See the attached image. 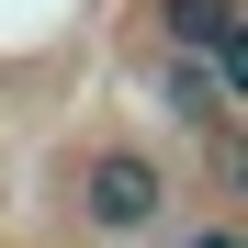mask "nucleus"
<instances>
[{
    "label": "nucleus",
    "mask_w": 248,
    "mask_h": 248,
    "mask_svg": "<svg viewBox=\"0 0 248 248\" xmlns=\"http://www.w3.org/2000/svg\"><path fill=\"white\" fill-rule=\"evenodd\" d=\"M158 91H170L181 124H226V102H237V91H226V68H215V57H192V46L158 57Z\"/></svg>",
    "instance_id": "3"
},
{
    "label": "nucleus",
    "mask_w": 248,
    "mask_h": 248,
    "mask_svg": "<svg viewBox=\"0 0 248 248\" xmlns=\"http://www.w3.org/2000/svg\"><path fill=\"white\" fill-rule=\"evenodd\" d=\"M147 12H158V34H170V46L215 57L226 91H248V12H237V0H147Z\"/></svg>",
    "instance_id": "2"
},
{
    "label": "nucleus",
    "mask_w": 248,
    "mask_h": 248,
    "mask_svg": "<svg viewBox=\"0 0 248 248\" xmlns=\"http://www.w3.org/2000/svg\"><path fill=\"white\" fill-rule=\"evenodd\" d=\"M79 215L102 237H147L170 215V170H158L147 147H91V170H79Z\"/></svg>",
    "instance_id": "1"
},
{
    "label": "nucleus",
    "mask_w": 248,
    "mask_h": 248,
    "mask_svg": "<svg viewBox=\"0 0 248 248\" xmlns=\"http://www.w3.org/2000/svg\"><path fill=\"white\" fill-rule=\"evenodd\" d=\"M192 248H248V237H237V226H203V237H192Z\"/></svg>",
    "instance_id": "4"
}]
</instances>
